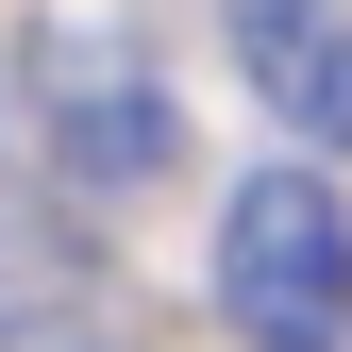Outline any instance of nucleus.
<instances>
[{"label": "nucleus", "mask_w": 352, "mask_h": 352, "mask_svg": "<svg viewBox=\"0 0 352 352\" xmlns=\"http://www.w3.org/2000/svg\"><path fill=\"white\" fill-rule=\"evenodd\" d=\"M218 319L252 352H352V201H336V168H252L218 201Z\"/></svg>", "instance_id": "f257e3e1"}, {"label": "nucleus", "mask_w": 352, "mask_h": 352, "mask_svg": "<svg viewBox=\"0 0 352 352\" xmlns=\"http://www.w3.org/2000/svg\"><path fill=\"white\" fill-rule=\"evenodd\" d=\"M51 135L84 168H168V118H151L135 51H51Z\"/></svg>", "instance_id": "7ed1b4c3"}, {"label": "nucleus", "mask_w": 352, "mask_h": 352, "mask_svg": "<svg viewBox=\"0 0 352 352\" xmlns=\"http://www.w3.org/2000/svg\"><path fill=\"white\" fill-rule=\"evenodd\" d=\"M0 352H101V336H67V319H0Z\"/></svg>", "instance_id": "20e7f679"}, {"label": "nucleus", "mask_w": 352, "mask_h": 352, "mask_svg": "<svg viewBox=\"0 0 352 352\" xmlns=\"http://www.w3.org/2000/svg\"><path fill=\"white\" fill-rule=\"evenodd\" d=\"M235 84L285 118L302 151L352 168V17L336 0H235Z\"/></svg>", "instance_id": "f03ea898"}]
</instances>
